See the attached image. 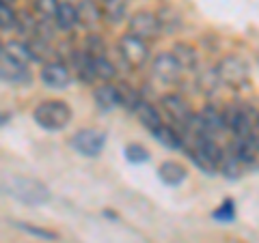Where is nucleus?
<instances>
[{
	"instance_id": "27",
	"label": "nucleus",
	"mask_w": 259,
	"mask_h": 243,
	"mask_svg": "<svg viewBox=\"0 0 259 243\" xmlns=\"http://www.w3.org/2000/svg\"><path fill=\"white\" fill-rule=\"evenodd\" d=\"M15 228H20L22 232H28L32 234V237H39V239H46V241H54L59 234H56L54 230H48V228H39V226L35 224H26V222H11Z\"/></svg>"
},
{
	"instance_id": "3",
	"label": "nucleus",
	"mask_w": 259,
	"mask_h": 243,
	"mask_svg": "<svg viewBox=\"0 0 259 243\" xmlns=\"http://www.w3.org/2000/svg\"><path fill=\"white\" fill-rule=\"evenodd\" d=\"M216 74L221 82L231 88H242L248 84V67L240 56H225V58L216 65Z\"/></svg>"
},
{
	"instance_id": "26",
	"label": "nucleus",
	"mask_w": 259,
	"mask_h": 243,
	"mask_svg": "<svg viewBox=\"0 0 259 243\" xmlns=\"http://www.w3.org/2000/svg\"><path fill=\"white\" fill-rule=\"evenodd\" d=\"M158 20H160L162 30H168V32H173V30H177V28L182 26V18L171 9V7H164V9H160Z\"/></svg>"
},
{
	"instance_id": "30",
	"label": "nucleus",
	"mask_w": 259,
	"mask_h": 243,
	"mask_svg": "<svg viewBox=\"0 0 259 243\" xmlns=\"http://www.w3.org/2000/svg\"><path fill=\"white\" fill-rule=\"evenodd\" d=\"M59 0H35V9L44 20H54L59 11Z\"/></svg>"
},
{
	"instance_id": "28",
	"label": "nucleus",
	"mask_w": 259,
	"mask_h": 243,
	"mask_svg": "<svg viewBox=\"0 0 259 243\" xmlns=\"http://www.w3.org/2000/svg\"><path fill=\"white\" fill-rule=\"evenodd\" d=\"M117 74L115 65H112L106 56H100V58H95V76L97 80H102L104 84H108V80H112Z\"/></svg>"
},
{
	"instance_id": "10",
	"label": "nucleus",
	"mask_w": 259,
	"mask_h": 243,
	"mask_svg": "<svg viewBox=\"0 0 259 243\" xmlns=\"http://www.w3.org/2000/svg\"><path fill=\"white\" fill-rule=\"evenodd\" d=\"M0 71H3V80H5V82H28V80H30V74H28L26 65L13 63L11 58H7V56L0 58Z\"/></svg>"
},
{
	"instance_id": "11",
	"label": "nucleus",
	"mask_w": 259,
	"mask_h": 243,
	"mask_svg": "<svg viewBox=\"0 0 259 243\" xmlns=\"http://www.w3.org/2000/svg\"><path fill=\"white\" fill-rule=\"evenodd\" d=\"M93 99H95V106L102 112H108L119 106V91H117V86H112V84H102L95 88Z\"/></svg>"
},
{
	"instance_id": "7",
	"label": "nucleus",
	"mask_w": 259,
	"mask_h": 243,
	"mask_svg": "<svg viewBox=\"0 0 259 243\" xmlns=\"http://www.w3.org/2000/svg\"><path fill=\"white\" fill-rule=\"evenodd\" d=\"M151 71H153V76H156L160 82L175 84V82H180L184 67L180 65V60L173 56V52H160L151 63Z\"/></svg>"
},
{
	"instance_id": "32",
	"label": "nucleus",
	"mask_w": 259,
	"mask_h": 243,
	"mask_svg": "<svg viewBox=\"0 0 259 243\" xmlns=\"http://www.w3.org/2000/svg\"><path fill=\"white\" fill-rule=\"evenodd\" d=\"M125 157H127V161H132V164H143V161L149 159V151L141 147V144H127Z\"/></svg>"
},
{
	"instance_id": "6",
	"label": "nucleus",
	"mask_w": 259,
	"mask_h": 243,
	"mask_svg": "<svg viewBox=\"0 0 259 243\" xmlns=\"http://www.w3.org/2000/svg\"><path fill=\"white\" fill-rule=\"evenodd\" d=\"M106 144V134L100 129H82L71 138V147L84 157H97Z\"/></svg>"
},
{
	"instance_id": "33",
	"label": "nucleus",
	"mask_w": 259,
	"mask_h": 243,
	"mask_svg": "<svg viewBox=\"0 0 259 243\" xmlns=\"http://www.w3.org/2000/svg\"><path fill=\"white\" fill-rule=\"evenodd\" d=\"M236 217V205H233V200L227 198L221 207L214 211V220H223V222H229Z\"/></svg>"
},
{
	"instance_id": "31",
	"label": "nucleus",
	"mask_w": 259,
	"mask_h": 243,
	"mask_svg": "<svg viewBox=\"0 0 259 243\" xmlns=\"http://www.w3.org/2000/svg\"><path fill=\"white\" fill-rule=\"evenodd\" d=\"M87 54H91L93 58H100V56L106 54V43H104V39L100 35H89L87 37Z\"/></svg>"
},
{
	"instance_id": "18",
	"label": "nucleus",
	"mask_w": 259,
	"mask_h": 243,
	"mask_svg": "<svg viewBox=\"0 0 259 243\" xmlns=\"http://www.w3.org/2000/svg\"><path fill=\"white\" fill-rule=\"evenodd\" d=\"M74 65H76V69H78V78L82 80V82H93V80L97 78L95 76V58H93L91 54L76 52Z\"/></svg>"
},
{
	"instance_id": "8",
	"label": "nucleus",
	"mask_w": 259,
	"mask_h": 243,
	"mask_svg": "<svg viewBox=\"0 0 259 243\" xmlns=\"http://www.w3.org/2000/svg\"><path fill=\"white\" fill-rule=\"evenodd\" d=\"M160 103H162V108H164L166 114L171 116V120L180 123L182 127L188 125L192 120V116H194V112L190 110V106L182 99V97H177V95H164Z\"/></svg>"
},
{
	"instance_id": "14",
	"label": "nucleus",
	"mask_w": 259,
	"mask_h": 243,
	"mask_svg": "<svg viewBox=\"0 0 259 243\" xmlns=\"http://www.w3.org/2000/svg\"><path fill=\"white\" fill-rule=\"evenodd\" d=\"M255 151H257V144L250 140V138H236V140L231 142V155L238 157L242 164H253Z\"/></svg>"
},
{
	"instance_id": "34",
	"label": "nucleus",
	"mask_w": 259,
	"mask_h": 243,
	"mask_svg": "<svg viewBox=\"0 0 259 243\" xmlns=\"http://www.w3.org/2000/svg\"><path fill=\"white\" fill-rule=\"evenodd\" d=\"M0 18H3V30H9L18 26V15L11 11L9 5H0Z\"/></svg>"
},
{
	"instance_id": "12",
	"label": "nucleus",
	"mask_w": 259,
	"mask_h": 243,
	"mask_svg": "<svg viewBox=\"0 0 259 243\" xmlns=\"http://www.w3.org/2000/svg\"><path fill=\"white\" fill-rule=\"evenodd\" d=\"M199 118H201V123H203L205 127V132L209 136H214L218 132H223L225 127V116H223V110H216V106H205L203 110L199 112Z\"/></svg>"
},
{
	"instance_id": "35",
	"label": "nucleus",
	"mask_w": 259,
	"mask_h": 243,
	"mask_svg": "<svg viewBox=\"0 0 259 243\" xmlns=\"http://www.w3.org/2000/svg\"><path fill=\"white\" fill-rule=\"evenodd\" d=\"M11 3V0H3V5H9Z\"/></svg>"
},
{
	"instance_id": "17",
	"label": "nucleus",
	"mask_w": 259,
	"mask_h": 243,
	"mask_svg": "<svg viewBox=\"0 0 259 243\" xmlns=\"http://www.w3.org/2000/svg\"><path fill=\"white\" fill-rule=\"evenodd\" d=\"M54 24H56V28H61V30H71L78 24V9L71 3H61L59 11H56Z\"/></svg>"
},
{
	"instance_id": "4",
	"label": "nucleus",
	"mask_w": 259,
	"mask_h": 243,
	"mask_svg": "<svg viewBox=\"0 0 259 243\" xmlns=\"http://www.w3.org/2000/svg\"><path fill=\"white\" fill-rule=\"evenodd\" d=\"M119 54H121V58L125 60L127 67L139 69L149 58V45H147V41H143V39L125 32V35L119 39Z\"/></svg>"
},
{
	"instance_id": "9",
	"label": "nucleus",
	"mask_w": 259,
	"mask_h": 243,
	"mask_svg": "<svg viewBox=\"0 0 259 243\" xmlns=\"http://www.w3.org/2000/svg\"><path fill=\"white\" fill-rule=\"evenodd\" d=\"M41 82L50 88H67L71 82V74L61 63H46L41 69Z\"/></svg>"
},
{
	"instance_id": "16",
	"label": "nucleus",
	"mask_w": 259,
	"mask_h": 243,
	"mask_svg": "<svg viewBox=\"0 0 259 243\" xmlns=\"http://www.w3.org/2000/svg\"><path fill=\"white\" fill-rule=\"evenodd\" d=\"M158 174H160V181H164L166 185H180L186 179V168L177 161H164L160 168H158Z\"/></svg>"
},
{
	"instance_id": "2",
	"label": "nucleus",
	"mask_w": 259,
	"mask_h": 243,
	"mask_svg": "<svg viewBox=\"0 0 259 243\" xmlns=\"http://www.w3.org/2000/svg\"><path fill=\"white\" fill-rule=\"evenodd\" d=\"M32 116H35V120L44 129L59 132V129L69 125V120H71V108L65 101L48 99V101H41L35 108V114H32Z\"/></svg>"
},
{
	"instance_id": "19",
	"label": "nucleus",
	"mask_w": 259,
	"mask_h": 243,
	"mask_svg": "<svg viewBox=\"0 0 259 243\" xmlns=\"http://www.w3.org/2000/svg\"><path fill=\"white\" fill-rule=\"evenodd\" d=\"M3 56L11 58L13 63H20V65H26L32 60V54L28 50V43H20V41H9L3 45Z\"/></svg>"
},
{
	"instance_id": "13",
	"label": "nucleus",
	"mask_w": 259,
	"mask_h": 243,
	"mask_svg": "<svg viewBox=\"0 0 259 243\" xmlns=\"http://www.w3.org/2000/svg\"><path fill=\"white\" fill-rule=\"evenodd\" d=\"M102 18V7H97L93 0H82L78 5V24L84 28H93Z\"/></svg>"
},
{
	"instance_id": "1",
	"label": "nucleus",
	"mask_w": 259,
	"mask_h": 243,
	"mask_svg": "<svg viewBox=\"0 0 259 243\" xmlns=\"http://www.w3.org/2000/svg\"><path fill=\"white\" fill-rule=\"evenodd\" d=\"M3 192L24 205H44L50 200V190L44 183L28 179V176H5Z\"/></svg>"
},
{
	"instance_id": "29",
	"label": "nucleus",
	"mask_w": 259,
	"mask_h": 243,
	"mask_svg": "<svg viewBox=\"0 0 259 243\" xmlns=\"http://www.w3.org/2000/svg\"><path fill=\"white\" fill-rule=\"evenodd\" d=\"M242 161L238 157H233L231 153L227 155L225 153V159H223V164H221V172L227 176V179H238V176L242 174Z\"/></svg>"
},
{
	"instance_id": "21",
	"label": "nucleus",
	"mask_w": 259,
	"mask_h": 243,
	"mask_svg": "<svg viewBox=\"0 0 259 243\" xmlns=\"http://www.w3.org/2000/svg\"><path fill=\"white\" fill-rule=\"evenodd\" d=\"M117 91H119V106H123L125 110H132V112L139 110L143 99H141V93L136 91V88L121 82V84H117Z\"/></svg>"
},
{
	"instance_id": "24",
	"label": "nucleus",
	"mask_w": 259,
	"mask_h": 243,
	"mask_svg": "<svg viewBox=\"0 0 259 243\" xmlns=\"http://www.w3.org/2000/svg\"><path fill=\"white\" fill-rule=\"evenodd\" d=\"M28 50L32 54V58L35 60H48L50 56H54V50L50 47V43L46 41L41 37H32L28 41Z\"/></svg>"
},
{
	"instance_id": "15",
	"label": "nucleus",
	"mask_w": 259,
	"mask_h": 243,
	"mask_svg": "<svg viewBox=\"0 0 259 243\" xmlns=\"http://www.w3.org/2000/svg\"><path fill=\"white\" fill-rule=\"evenodd\" d=\"M136 116H139V120L143 123V127H145V129H149L151 134H153V132H158V129L164 125V123H162L160 112L153 108L151 103H147V101H143L141 106H139V110H136Z\"/></svg>"
},
{
	"instance_id": "22",
	"label": "nucleus",
	"mask_w": 259,
	"mask_h": 243,
	"mask_svg": "<svg viewBox=\"0 0 259 243\" xmlns=\"http://www.w3.org/2000/svg\"><path fill=\"white\" fill-rule=\"evenodd\" d=\"M125 7H127L125 0H102V18L110 24H117L123 20Z\"/></svg>"
},
{
	"instance_id": "25",
	"label": "nucleus",
	"mask_w": 259,
	"mask_h": 243,
	"mask_svg": "<svg viewBox=\"0 0 259 243\" xmlns=\"http://www.w3.org/2000/svg\"><path fill=\"white\" fill-rule=\"evenodd\" d=\"M218 82H221V78H218L216 69H205V71H199L197 76V86L201 88L203 93H214Z\"/></svg>"
},
{
	"instance_id": "5",
	"label": "nucleus",
	"mask_w": 259,
	"mask_h": 243,
	"mask_svg": "<svg viewBox=\"0 0 259 243\" xmlns=\"http://www.w3.org/2000/svg\"><path fill=\"white\" fill-rule=\"evenodd\" d=\"M127 32L134 37L143 39V41H151V39H158V35L162 32L160 20L156 13L151 11H136L127 24Z\"/></svg>"
},
{
	"instance_id": "20",
	"label": "nucleus",
	"mask_w": 259,
	"mask_h": 243,
	"mask_svg": "<svg viewBox=\"0 0 259 243\" xmlns=\"http://www.w3.org/2000/svg\"><path fill=\"white\" fill-rule=\"evenodd\" d=\"M173 56L180 60V65H182L184 69H194V67H197V63H199V52L194 50L190 43H184V41L175 43Z\"/></svg>"
},
{
	"instance_id": "23",
	"label": "nucleus",
	"mask_w": 259,
	"mask_h": 243,
	"mask_svg": "<svg viewBox=\"0 0 259 243\" xmlns=\"http://www.w3.org/2000/svg\"><path fill=\"white\" fill-rule=\"evenodd\" d=\"M153 136H156L158 142H162L168 149H184V144H186L184 138L177 134L173 127H168V125H162L158 132H153Z\"/></svg>"
}]
</instances>
